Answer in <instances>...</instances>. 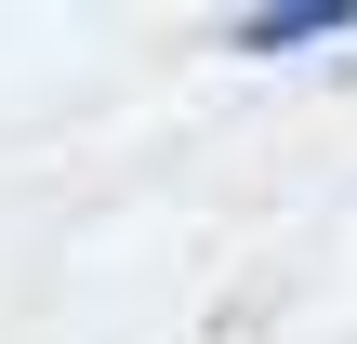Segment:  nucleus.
<instances>
[{
	"label": "nucleus",
	"instance_id": "nucleus-1",
	"mask_svg": "<svg viewBox=\"0 0 357 344\" xmlns=\"http://www.w3.org/2000/svg\"><path fill=\"white\" fill-rule=\"evenodd\" d=\"M225 53H318V40H357V0H252L212 27Z\"/></svg>",
	"mask_w": 357,
	"mask_h": 344
}]
</instances>
